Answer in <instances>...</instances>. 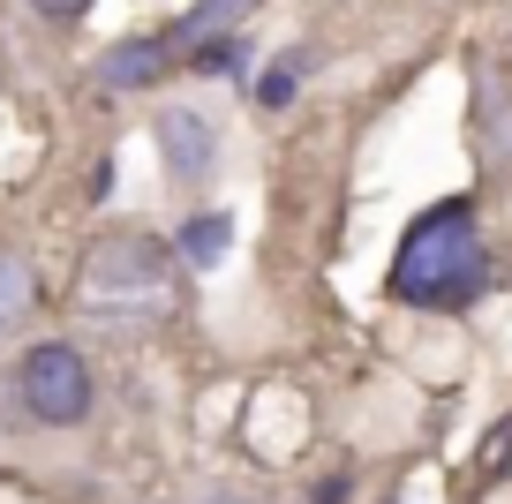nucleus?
Instances as JSON below:
<instances>
[{
  "mask_svg": "<svg viewBox=\"0 0 512 504\" xmlns=\"http://www.w3.org/2000/svg\"><path fill=\"white\" fill-rule=\"evenodd\" d=\"M497 286V256L482 249V211L475 196H437L392 249V279L384 294L400 309H430V316H460Z\"/></svg>",
  "mask_w": 512,
  "mask_h": 504,
  "instance_id": "f257e3e1",
  "label": "nucleus"
},
{
  "mask_svg": "<svg viewBox=\"0 0 512 504\" xmlns=\"http://www.w3.org/2000/svg\"><path fill=\"white\" fill-rule=\"evenodd\" d=\"M83 301L106 316H159L166 294H174V249H166L159 234H144V226H113V234H98L91 249H83Z\"/></svg>",
  "mask_w": 512,
  "mask_h": 504,
  "instance_id": "f03ea898",
  "label": "nucleus"
},
{
  "mask_svg": "<svg viewBox=\"0 0 512 504\" xmlns=\"http://www.w3.org/2000/svg\"><path fill=\"white\" fill-rule=\"evenodd\" d=\"M16 407L31 414L38 429H83L98 414V377H91V354L68 347V339H38V347L16 354Z\"/></svg>",
  "mask_w": 512,
  "mask_h": 504,
  "instance_id": "7ed1b4c3",
  "label": "nucleus"
},
{
  "mask_svg": "<svg viewBox=\"0 0 512 504\" xmlns=\"http://www.w3.org/2000/svg\"><path fill=\"white\" fill-rule=\"evenodd\" d=\"M151 143L166 151V174H174L181 189H189V181H211V166H219V128L196 106H166L159 121H151Z\"/></svg>",
  "mask_w": 512,
  "mask_h": 504,
  "instance_id": "20e7f679",
  "label": "nucleus"
},
{
  "mask_svg": "<svg viewBox=\"0 0 512 504\" xmlns=\"http://www.w3.org/2000/svg\"><path fill=\"white\" fill-rule=\"evenodd\" d=\"M181 53H174V38L166 31H136V38H121V46H106L98 53V91H151V83L174 68Z\"/></svg>",
  "mask_w": 512,
  "mask_h": 504,
  "instance_id": "39448f33",
  "label": "nucleus"
},
{
  "mask_svg": "<svg viewBox=\"0 0 512 504\" xmlns=\"http://www.w3.org/2000/svg\"><path fill=\"white\" fill-rule=\"evenodd\" d=\"M226 249H234V211H189L181 234H174V256L189 271H219Z\"/></svg>",
  "mask_w": 512,
  "mask_h": 504,
  "instance_id": "423d86ee",
  "label": "nucleus"
},
{
  "mask_svg": "<svg viewBox=\"0 0 512 504\" xmlns=\"http://www.w3.org/2000/svg\"><path fill=\"white\" fill-rule=\"evenodd\" d=\"M241 16H249V0H196L181 23H166V38H174V53L189 61V53H204V46H219V38H234Z\"/></svg>",
  "mask_w": 512,
  "mask_h": 504,
  "instance_id": "0eeeda50",
  "label": "nucleus"
},
{
  "mask_svg": "<svg viewBox=\"0 0 512 504\" xmlns=\"http://www.w3.org/2000/svg\"><path fill=\"white\" fill-rule=\"evenodd\" d=\"M31 309H38V271L23 264L16 249H0V347L31 324Z\"/></svg>",
  "mask_w": 512,
  "mask_h": 504,
  "instance_id": "6e6552de",
  "label": "nucleus"
},
{
  "mask_svg": "<svg viewBox=\"0 0 512 504\" xmlns=\"http://www.w3.org/2000/svg\"><path fill=\"white\" fill-rule=\"evenodd\" d=\"M302 68H309V53H302V46H294V53H279V61L249 83V98H256L264 113H287L294 98H302Z\"/></svg>",
  "mask_w": 512,
  "mask_h": 504,
  "instance_id": "1a4fd4ad",
  "label": "nucleus"
},
{
  "mask_svg": "<svg viewBox=\"0 0 512 504\" xmlns=\"http://www.w3.org/2000/svg\"><path fill=\"white\" fill-rule=\"evenodd\" d=\"M31 8L46 23H83V16H91V0H31Z\"/></svg>",
  "mask_w": 512,
  "mask_h": 504,
  "instance_id": "9d476101",
  "label": "nucleus"
},
{
  "mask_svg": "<svg viewBox=\"0 0 512 504\" xmlns=\"http://www.w3.org/2000/svg\"><path fill=\"white\" fill-rule=\"evenodd\" d=\"M490 467H497V474H512V422H505V429H490Z\"/></svg>",
  "mask_w": 512,
  "mask_h": 504,
  "instance_id": "9b49d317",
  "label": "nucleus"
},
{
  "mask_svg": "<svg viewBox=\"0 0 512 504\" xmlns=\"http://www.w3.org/2000/svg\"><path fill=\"white\" fill-rule=\"evenodd\" d=\"M309 504H347V474H324V482L309 489Z\"/></svg>",
  "mask_w": 512,
  "mask_h": 504,
  "instance_id": "f8f14e48",
  "label": "nucleus"
},
{
  "mask_svg": "<svg viewBox=\"0 0 512 504\" xmlns=\"http://www.w3.org/2000/svg\"><path fill=\"white\" fill-rule=\"evenodd\" d=\"M392 504H400V497H392Z\"/></svg>",
  "mask_w": 512,
  "mask_h": 504,
  "instance_id": "ddd939ff",
  "label": "nucleus"
},
{
  "mask_svg": "<svg viewBox=\"0 0 512 504\" xmlns=\"http://www.w3.org/2000/svg\"><path fill=\"white\" fill-rule=\"evenodd\" d=\"M226 504H234V497H226Z\"/></svg>",
  "mask_w": 512,
  "mask_h": 504,
  "instance_id": "4468645a",
  "label": "nucleus"
}]
</instances>
